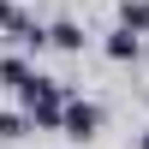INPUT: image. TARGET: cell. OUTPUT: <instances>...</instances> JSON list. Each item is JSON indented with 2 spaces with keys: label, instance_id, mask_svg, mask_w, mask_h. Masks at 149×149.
I'll return each mask as SVG.
<instances>
[{
  "label": "cell",
  "instance_id": "obj_1",
  "mask_svg": "<svg viewBox=\"0 0 149 149\" xmlns=\"http://www.w3.org/2000/svg\"><path fill=\"white\" fill-rule=\"evenodd\" d=\"M18 102H24V113H30L36 131H60V125H66V107H72V90L60 78H42V72H36V78L24 84Z\"/></svg>",
  "mask_w": 149,
  "mask_h": 149
},
{
  "label": "cell",
  "instance_id": "obj_2",
  "mask_svg": "<svg viewBox=\"0 0 149 149\" xmlns=\"http://www.w3.org/2000/svg\"><path fill=\"white\" fill-rule=\"evenodd\" d=\"M0 36H6L12 48H24V54H42V48H48V24H42V18H30V12H18V6L6 12Z\"/></svg>",
  "mask_w": 149,
  "mask_h": 149
},
{
  "label": "cell",
  "instance_id": "obj_3",
  "mask_svg": "<svg viewBox=\"0 0 149 149\" xmlns=\"http://www.w3.org/2000/svg\"><path fill=\"white\" fill-rule=\"evenodd\" d=\"M60 131H66L72 143H90L95 131H102V107H95V102H84V95H72V107H66V125H60Z\"/></svg>",
  "mask_w": 149,
  "mask_h": 149
},
{
  "label": "cell",
  "instance_id": "obj_4",
  "mask_svg": "<svg viewBox=\"0 0 149 149\" xmlns=\"http://www.w3.org/2000/svg\"><path fill=\"white\" fill-rule=\"evenodd\" d=\"M102 54L113 60V66H131V60L143 54V36H131V30H119V24H113V30H107V42H102Z\"/></svg>",
  "mask_w": 149,
  "mask_h": 149
},
{
  "label": "cell",
  "instance_id": "obj_5",
  "mask_svg": "<svg viewBox=\"0 0 149 149\" xmlns=\"http://www.w3.org/2000/svg\"><path fill=\"white\" fill-rule=\"evenodd\" d=\"M48 48H60V54H84V24H78V18H54V24H48Z\"/></svg>",
  "mask_w": 149,
  "mask_h": 149
},
{
  "label": "cell",
  "instance_id": "obj_6",
  "mask_svg": "<svg viewBox=\"0 0 149 149\" xmlns=\"http://www.w3.org/2000/svg\"><path fill=\"white\" fill-rule=\"evenodd\" d=\"M30 78H36V66H30L24 54H6V60H0V84H6V90L24 95V84H30Z\"/></svg>",
  "mask_w": 149,
  "mask_h": 149
},
{
  "label": "cell",
  "instance_id": "obj_7",
  "mask_svg": "<svg viewBox=\"0 0 149 149\" xmlns=\"http://www.w3.org/2000/svg\"><path fill=\"white\" fill-rule=\"evenodd\" d=\"M119 30L149 36V0H119Z\"/></svg>",
  "mask_w": 149,
  "mask_h": 149
},
{
  "label": "cell",
  "instance_id": "obj_8",
  "mask_svg": "<svg viewBox=\"0 0 149 149\" xmlns=\"http://www.w3.org/2000/svg\"><path fill=\"white\" fill-rule=\"evenodd\" d=\"M24 131H36L30 113H24V107H0V143H18Z\"/></svg>",
  "mask_w": 149,
  "mask_h": 149
},
{
  "label": "cell",
  "instance_id": "obj_9",
  "mask_svg": "<svg viewBox=\"0 0 149 149\" xmlns=\"http://www.w3.org/2000/svg\"><path fill=\"white\" fill-rule=\"evenodd\" d=\"M6 12H12V0H0V24H6Z\"/></svg>",
  "mask_w": 149,
  "mask_h": 149
},
{
  "label": "cell",
  "instance_id": "obj_10",
  "mask_svg": "<svg viewBox=\"0 0 149 149\" xmlns=\"http://www.w3.org/2000/svg\"><path fill=\"white\" fill-rule=\"evenodd\" d=\"M137 149H149V131H143V137H137Z\"/></svg>",
  "mask_w": 149,
  "mask_h": 149
}]
</instances>
